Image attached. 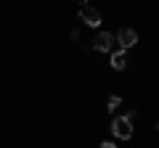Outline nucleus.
Wrapping results in <instances>:
<instances>
[{
    "label": "nucleus",
    "instance_id": "nucleus-2",
    "mask_svg": "<svg viewBox=\"0 0 159 148\" xmlns=\"http://www.w3.org/2000/svg\"><path fill=\"white\" fill-rule=\"evenodd\" d=\"M93 48H96V50H101V53H109V50L114 48V34L98 32L96 37H93Z\"/></svg>",
    "mask_w": 159,
    "mask_h": 148
},
{
    "label": "nucleus",
    "instance_id": "nucleus-1",
    "mask_svg": "<svg viewBox=\"0 0 159 148\" xmlns=\"http://www.w3.org/2000/svg\"><path fill=\"white\" fill-rule=\"evenodd\" d=\"M111 132H114V137H119V140H130L133 137V119H127V116H114Z\"/></svg>",
    "mask_w": 159,
    "mask_h": 148
},
{
    "label": "nucleus",
    "instance_id": "nucleus-4",
    "mask_svg": "<svg viewBox=\"0 0 159 148\" xmlns=\"http://www.w3.org/2000/svg\"><path fill=\"white\" fill-rule=\"evenodd\" d=\"M80 19H82L88 27H98V24H101V13L93 6H80Z\"/></svg>",
    "mask_w": 159,
    "mask_h": 148
},
{
    "label": "nucleus",
    "instance_id": "nucleus-3",
    "mask_svg": "<svg viewBox=\"0 0 159 148\" xmlns=\"http://www.w3.org/2000/svg\"><path fill=\"white\" fill-rule=\"evenodd\" d=\"M114 42H119V48L122 50H127V48H133L138 42V34L133 32V29H119L117 37H114Z\"/></svg>",
    "mask_w": 159,
    "mask_h": 148
},
{
    "label": "nucleus",
    "instance_id": "nucleus-7",
    "mask_svg": "<svg viewBox=\"0 0 159 148\" xmlns=\"http://www.w3.org/2000/svg\"><path fill=\"white\" fill-rule=\"evenodd\" d=\"M101 148H117L114 143H101Z\"/></svg>",
    "mask_w": 159,
    "mask_h": 148
},
{
    "label": "nucleus",
    "instance_id": "nucleus-5",
    "mask_svg": "<svg viewBox=\"0 0 159 148\" xmlns=\"http://www.w3.org/2000/svg\"><path fill=\"white\" fill-rule=\"evenodd\" d=\"M111 66L117 69V72H122V69L127 66V56H125V50H114V53H111Z\"/></svg>",
    "mask_w": 159,
    "mask_h": 148
},
{
    "label": "nucleus",
    "instance_id": "nucleus-6",
    "mask_svg": "<svg viewBox=\"0 0 159 148\" xmlns=\"http://www.w3.org/2000/svg\"><path fill=\"white\" fill-rule=\"evenodd\" d=\"M109 111H111L114 116H119V111H122V98H119V95L109 98Z\"/></svg>",
    "mask_w": 159,
    "mask_h": 148
},
{
    "label": "nucleus",
    "instance_id": "nucleus-8",
    "mask_svg": "<svg viewBox=\"0 0 159 148\" xmlns=\"http://www.w3.org/2000/svg\"><path fill=\"white\" fill-rule=\"evenodd\" d=\"M74 3H77V6H88V0H74Z\"/></svg>",
    "mask_w": 159,
    "mask_h": 148
}]
</instances>
